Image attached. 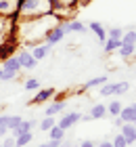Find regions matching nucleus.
Returning <instances> with one entry per match:
<instances>
[{"instance_id": "1", "label": "nucleus", "mask_w": 136, "mask_h": 147, "mask_svg": "<svg viewBox=\"0 0 136 147\" xmlns=\"http://www.w3.org/2000/svg\"><path fill=\"white\" fill-rule=\"evenodd\" d=\"M52 13V0H21L19 2L17 17L25 21V19H38Z\"/></svg>"}, {"instance_id": "2", "label": "nucleus", "mask_w": 136, "mask_h": 147, "mask_svg": "<svg viewBox=\"0 0 136 147\" xmlns=\"http://www.w3.org/2000/svg\"><path fill=\"white\" fill-rule=\"evenodd\" d=\"M11 25H15V19H11V17H0V46L6 44V40H9L11 36L15 38V28L9 30Z\"/></svg>"}, {"instance_id": "3", "label": "nucleus", "mask_w": 136, "mask_h": 147, "mask_svg": "<svg viewBox=\"0 0 136 147\" xmlns=\"http://www.w3.org/2000/svg\"><path fill=\"white\" fill-rule=\"evenodd\" d=\"M19 2H21V0H0V17L15 19L17 11H19Z\"/></svg>"}, {"instance_id": "4", "label": "nucleus", "mask_w": 136, "mask_h": 147, "mask_svg": "<svg viewBox=\"0 0 136 147\" xmlns=\"http://www.w3.org/2000/svg\"><path fill=\"white\" fill-rule=\"evenodd\" d=\"M130 90V84L128 82H119V84H109L105 82L103 88H100V97H109V95H121V92Z\"/></svg>"}, {"instance_id": "5", "label": "nucleus", "mask_w": 136, "mask_h": 147, "mask_svg": "<svg viewBox=\"0 0 136 147\" xmlns=\"http://www.w3.org/2000/svg\"><path fill=\"white\" fill-rule=\"evenodd\" d=\"M119 130H121L119 135H121V137H124L126 141H128V145L136 143V126H134L132 122H124V124L119 126Z\"/></svg>"}, {"instance_id": "6", "label": "nucleus", "mask_w": 136, "mask_h": 147, "mask_svg": "<svg viewBox=\"0 0 136 147\" xmlns=\"http://www.w3.org/2000/svg\"><path fill=\"white\" fill-rule=\"evenodd\" d=\"M82 120V113L80 111H67V113H63V118H61V122H59V126L61 128H71L76 122H80Z\"/></svg>"}, {"instance_id": "7", "label": "nucleus", "mask_w": 136, "mask_h": 147, "mask_svg": "<svg viewBox=\"0 0 136 147\" xmlns=\"http://www.w3.org/2000/svg\"><path fill=\"white\" fill-rule=\"evenodd\" d=\"M17 59H19V63H21V69H33L38 65V61L33 59V55H31V53H27V51H21L17 55Z\"/></svg>"}, {"instance_id": "8", "label": "nucleus", "mask_w": 136, "mask_h": 147, "mask_svg": "<svg viewBox=\"0 0 136 147\" xmlns=\"http://www.w3.org/2000/svg\"><path fill=\"white\" fill-rule=\"evenodd\" d=\"M61 28H63L65 32V36L67 34H71V32H78V34H84V32L88 30L82 21H65V23H61Z\"/></svg>"}, {"instance_id": "9", "label": "nucleus", "mask_w": 136, "mask_h": 147, "mask_svg": "<svg viewBox=\"0 0 136 147\" xmlns=\"http://www.w3.org/2000/svg\"><path fill=\"white\" fill-rule=\"evenodd\" d=\"M63 38H65V32H63V28H61V23H59V25H54V28L48 32V36H46V44H57Z\"/></svg>"}, {"instance_id": "10", "label": "nucleus", "mask_w": 136, "mask_h": 147, "mask_svg": "<svg viewBox=\"0 0 136 147\" xmlns=\"http://www.w3.org/2000/svg\"><path fill=\"white\" fill-rule=\"evenodd\" d=\"M119 118H121V122H134L136 120V103L128 105V107H121Z\"/></svg>"}, {"instance_id": "11", "label": "nucleus", "mask_w": 136, "mask_h": 147, "mask_svg": "<svg viewBox=\"0 0 136 147\" xmlns=\"http://www.w3.org/2000/svg\"><path fill=\"white\" fill-rule=\"evenodd\" d=\"M36 124H38L36 120H21V124H19L17 128H13V137H19V135H23V132H29Z\"/></svg>"}, {"instance_id": "12", "label": "nucleus", "mask_w": 136, "mask_h": 147, "mask_svg": "<svg viewBox=\"0 0 136 147\" xmlns=\"http://www.w3.org/2000/svg\"><path fill=\"white\" fill-rule=\"evenodd\" d=\"M52 95H54V88H40L38 95L31 99V103H33V105L44 103V101H48V99H52Z\"/></svg>"}, {"instance_id": "13", "label": "nucleus", "mask_w": 136, "mask_h": 147, "mask_svg": "<svg viewBox=\"0 0 136 147\" xmlns=\"http://www.w3.org/2000/svg\"><path fill=\"white\" fill-rule=\"evenodd\" d=\"M2 69H9V71L19 74V71H21V63H19L17 57H6L4 61H2Z\"/></svg>"}, {"instance_id": "14", "label": "nucleus", "mask_w": 136, "mask_h": 147, "mask_svg": "<svg viewBox=\"0 0 136 147\" xmlns=\"http://www.w3.org/2000/svg\"><path fill=\"white\" fill-rule=\"evenodd\" d=\"M50 49H52V44H46V42H44L42 46H36L31 55H33V59H36V61H40V59H44V57L50 53Z\"/></svg>"}, {"instance_id": "15", "label": "nucleus", "mask_w": 136, "mask_h": 147, "mask_svg": "<svg viewBox=\"0 0 136 147\" xmlns=\"http://www.w3.org/2000/svg\"><path fill=\"white\" fill-rule=\"evenodd\" d=\"M88 28L96 34V38L100 40V42H105V40H107V32H105V28H103L98 21H90V25H88Z\"/></svg>"}, {"instance_id": "16", "label": "nucleus", "mask_w": 136, "mask_h": 147, "mask_svg": "<svg viewBox=\"0 0 136 147\" xmlns=\"http://www.w3.org/2000/svg\"><path fill=\"white\" fill-rule=\"evenodd\" d=\"M31 139H33L31 130H29V132H23V135L15 137V147H27V145L31 143Z\"/></svg>"}, {"instance_id": "17", "label": "nucleus", "mask_w": 136, "mask_h": 147, "mask_svg": "<svg viewBox=\"0 0 136 147\" xmlns=\"http://www.w3.org/2000/svg\"><path fill=\"white\" fill-rule=\"evenodd\" d=\"M59 111H65V101H63V99H61V101H57V103H52L50 105V107H46V116H57V113Z\"/></svg>"}, {"instance_id": "18", "label": "nucleus", "mask_w": 136, "mask_h": 147, "mask_svg": "<svg viewBox=\"0 0 136 147\" xmlns=\"http://www.w3.org/2000/svg\"><path fill=\"white\" fill-rule=\"evenodd\" d=\"M107 116V107H105V105H94V107L90 109V118L92 120H100V118H105Z\"/></svg>"}, {"instance_id": "19", "label": "nucleus", "mask_w": 136, "mask_h": 147, "mask_svg": "<svg viewBox=\"0 0 136 147\" xmlns=\"http://www.w3.org/2000/svg\"><path fill=\"white\" fill-rule=\"evenodd\" d=\"M119 46H121V40H117V38H107L105 40V53H113Z\"/></svg>"}, {"instance_id": "20", "label": "nucleus", "mask_w": 136, "mask_h": 147, "mask_svg": "<svg viewBox=\"0 0 136 147\" xmlns=\"http://www.w3.org/2000/svg\"><path fill=\"white\" fill-rule=\"evenodd\" d=\"M117 51H119V55L124 57V59H128V57H132L134 53H136V49H134V44H121V46H119Z\"/></svg>"}, {"instance_id": "21", "label": "nucleus", "mask_w": 136, "mask_h": 147, "mask_svg": "<svg viewBox=\"0 0 136 147\" xmlns=\"http://www.w3.org/2000/svg\"><path fill=\"white\" fill-rule=\"evenodd\" d=\"M107 82V76H100V78H92V80H88V82L84 84V90L86 88H94V86H103Z\"/></svg>"}, {"instance_id": "22", "label": "nucleus", "mask_w": 136, "mask_h": 147, "mask_svg": "<svg viewBox=\"0 0 136 147\" xmlns=\"http://www.w3.org/2000/svg\"><path fill=\"white\" fill-rule=\"evenodd\" d=\"M48 132H50V139H63L65 137V128H61L59 124H52Z\"/></svg>"}, {"instance_id": "23", "label": "nucleus", "mask_w": 136, "mask_h": 147, "mask_svg": "<svg viewBox=\"0 0 136 147\" xmlns=\"http://www.w3.org/2000/svg\"><path fill=\"white\" fill-rule=\"evenodd\" d=\"M119 40H121V44H134V42H136V30H130V32H126V34L121 36Z\"/></svg>"}, {"instance_id": "24", "label": "nucleus", "mask_w": 136, "mask_h": 147, "mask_svg": "<svg viewBox=\"0 0 136 147\" xmlns=\"http://www.w3.org/2000/svg\"><path fill=\"white\" fill-rule=\"evenodd\" d=\"M119 111H121V103L119 101H113L111 105H109V107H107V113H109V116H119Z\"/></svg>"}, {"instance_id": "25", "label": "nucleus", "mask_w": 136, "mask_h": 147, "mask_svg": "<svg viewBox=\"0 0 136 147\" xmlns=\"http://www.w3.org/2000/svg\"><path fill=\"white\" fill-rule=\"evenodd\" d=\"M78 2L80 0H52V9H59V6H73Z\"/></svg>"}, {"instance_id": "26", "label": "nucleus", "mask_w": 136, "mask_h": 147, "mask_svg": "<svg viewBox=\"0 0 136 147\" xmlns=\"http://www.w3.org/2000/svg\"><path fill=\"white\" fill-rule=\"evenodd\" d=\"M52 124H54V118H52V116H46L42 122H40V130H44V132H46V130H50V126H52Z\"/></svg>"}, {"instance_id": "27", "label": "nucleus", "mask_w": 136, "mask_h": 147, "mask_svg": "<svg viewBox=\"0 0 136 147\" xmlns=\"http://www.w3.org/2000/svg\"><path fill=\"white\" fill-rule=\"evenodd\" d=\"M9 120L11 116H0V137L6 135V130H9Z\"/></svg>"}, {"instance_id": "28", "label": "nucleus", "mask_w": 136, "mask_h": 147, "mask_svg": "<svg viewBox=\"0 0 136 147\" xmlns=\"http://www.w3.org/2000/svg\"><path fill=\"white\" fill-rule=\"evenodd\" d=\"M121 36H124V30H121V28H111L107 32V38H117L119 40Z\"/></svg>"}, {"instance_id": "29", "label": "nucleus", "mask_w": 136, "mask_h": 147, "mask_svg": "<svg viewBox=\"0 0 136 147\" xmlns=\"http://www.w3.org/2000/svg\"><path fill=\"white\" fill-rule=\"evenodd\" d=\"M25 88H27V90H36V88H40L38 78H29V80H25Z\"/></svg>"}, {"instance_id": "30", "label": "nucleus", "mask_w": 136, "mask_h": 147, "mask_svg": "<svg viewBox=\"0 0 136 147\" xmlns=\"http://www.w3.org/2000/svg\"><path fill=\"white\" fill-rule=\"evenodd\" d=\"M15 76H17V74H15V71H9V69H2V76H0V80H2V82H11V80H15Z\"/></svg>"}, {"instance_id": "31", "label": "nucleus", "mask_w": 136, "mask_h": 147, "mask_svg": "<svg viewBox=\"0 0 136 147\" xmlns=\"http://www.w3.org/2000/svg\"><path fill=\"white\" fill-rule=\"evenodd\" d=\"M111 143H113V147H128V141H126V139L121 137V135H117Z\"/></svg>"}, {"instance_id": "32", "label": "nucleus", "mask_w": 136, "mask_h": 147, "mask_svg": "<svg viewBox=\"0 0 136 147\" xmlns=\"http://www.w3.org/2000/svg\"><path fill=\"white\" fill-rule=\"evenodd\" d=\"M21 116H11V120H9V128H17L19 124H21Z\"/></svg>"}, {"instance_id": "33", "label": "nucleus", "mask_w": 136, "mask_h": 147, "mask_svg": "<svg viewBox=\"0 0 136 147\" xmlns=\"http://www.w3.org/2000/svg\"><path fill=\"white\" fill-rule=\"evenodd\" d=\"M61 143H63V139H50L46 143V147H61Z\"/></svg>"}, {"instance_id": "34", "label": "nucleus", "mask_w": 136, "mask_h": 147, "mask_svg": "<svg viewBox=\"0 0 136 147\" xmlns=\"http://www.w3.org/2000/svg\"><path fill=\"white\" fill-rule=\"evenodd\" d=\"M2 147H15V137H9V139L4 141V145H2Z\"/></svg>"}, {"instance_id": "35", "label": "nucleus", "mask_w": 136, "mask_h": 147, "mask_svg": "<svg viewBox=\"0 0 136 147\" xmlns=\"http://www.w3.org/2000/svg\"><path fill=\"white\" fill-rule=\"evenodd\" d=\"M80 147H96V143L94 141H84V143H80Z\"/></svg>"}, {"instance_id": "36", "label": "nucleus", "mask_w": 136, "mask_h": 147, "mask_svg": "<svg viewBox=\"0 0 136 147\" xmlns=\"http://www.w3.org/2000/svg\"><path fill=\"white\" fill-rule=\"evenodd\" d=\"M96 147H113V143L111 141H103V143H98Z\"/></svg>"}, {"instance_id": "37", "label": "nucleus", "mask_w": 136, "mask_h": 147, "mask_svg": "<svg viewBox=\"0 0 136 147\" xmlns=\"http://www.w3.org/2000/svg\"><path fill=\"white\" fill-rule=\"evenodd\" d=\"M38 147H46V143H44V145H38Z\"/></svg>"}, {"instance_id": "38", "label": "nucleus", "mask_w": 136, "mask_h": 147, "mask_svg": "<svg viewBox=\"0 0 136 147\" xmlns=\"http://www.w3.org/2000/svg\"><path fill=\"white\" fill-rule=\"evenodd\" d=\"M69 147H80V145H69Z\"/></svg>"}, {"instance_id": "39", "label": "nucleus", "mask_w": 136, "mask_h": 147, "mask_svg": "<svg viewBox=\"0 0 136 147\" xmlns=\"http://www.w3.org/2000/svg\"><path fill=\"white\" fill-rule=\"evenodd\" d=\"M0 76H2V67H0Z\"/></svg>"}, {"instance_id": "40", "label": "nucleus", "mask_w": 136, "mask_h": 147, "mask_svg": "<svg viewBox=\"0 0 136 147\" xmlns=\"http://www.w3.org/2000/svg\"><path fill=\"white\" fill-rule=\"evenodd\" d=\"M132 124H134V126H136V120H134V122H132Z\"/></svg>"}, {"instance_id": "41", "label": "nucleus", "mask_w": 136, "mask_h": 147, "mask_svg": "<svg viewBox=\"0 0 136 147\" xmlns=\"http://www.w3.org/2000/svg\"><path fill=\"white\" fill-rule=\"evenodd\" d=\"M134 49H136V42H134Z\"/></svg>"}, {"instance_id": "42", "label": "nucleus", "mask_w": 136, "mask_h": 147, "mask_svg": "<svg viewBox=\"0 0 136 147\" xmlns=\"http://www.w3.org/2000/svg\"><path fill=\"white\" fill-rule=\"evenodd\" d=\"M27 147H31V145H27Z\"/></svg>"}, {"instance_id": "43", "label": "nucleus", "mask_w": 136, "mask_h": 147, "mask_svg": "<svg viewBox=\"0 0 136 147\" xmlns=\"http://www.w3.org/2000/svg\"><path fill=\"white\" fill-rule=\"evenodd\" d=\"M0 147H2V145H0Z\"/></svg>"}]
</instances>
